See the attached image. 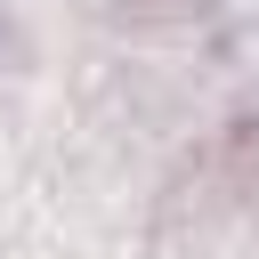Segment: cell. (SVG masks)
<instances>
[{
    "label": "cell",
    "mask_w": 259,
    "mask_h": 259,
    "mask_svg": "<svg viewBox=\"0 0 259 259\" xmlns=\"http://www.w3.org/2000/svg\"><path fill=\"white\" fill-rule=\"evenodd\" d=\"M186 202H259V121H235V130H219V146H202L186 170H178V186H170V210H186Z\"/></svg>",
    "instance_id": "6da1fadb"
},
{
    "label": "cell",
    "mask_w": 259,
    "mask_h": 259,
    "mask_svg": "<svg viewBox=\"0 0 259 259\" xmlns=\"http://www.w3.org/2000/svg\"><path fill=\"white\" fill-rule=\"evenodd\" d=\"M202 8H219V0H113V16H130V24H178Z\"/></svg>",
    "instance_id": "7a4b0ae2"
}]
</instances>
